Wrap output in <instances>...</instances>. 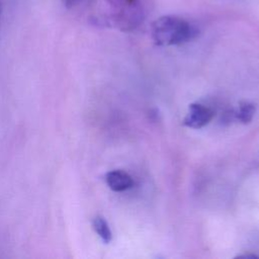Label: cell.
<instances>
[{"label": "cell", "mask_w": 259, "mask_h": 259, "mask_svg": "<svg viewBox=\"0 0 259 259\" xmlns=\"http://www.w3.org/2000/svg\"><path fill=\"white\" fill-rule=\"evenodd\" d=\"M198 29L188 20L176 15H163L151 25V35L158 46H178L193 39Z\"/></svg>", "instance_id": "6da1fadb"}, {"label": "cell", "mask_w": 259, "mask_h": 259, "mask_svg": "<svg viewBox=\"0 0 259 259\" xmlns=\"http://www.w3.org/2000/svg\"><path fill=\"white\" fill-rule=\"evenodd\" d=\"M213 117V111L200 103H191L183 119V124L190 128H201L208 124Z\"/></svg>", "instance_id": "3957f363"}, {"label": "cell", "mask_w": 259, "mask_h": 259, "mask_svg": "<svg viewBox=\"0 0 259 259\" xmlns=\"http://www.w3.org/2000/svg\"><path fill=\"white\" fill-rule=\"evenodd\" d=\"M105 181L108 187L115 191L121 192L133 186V179L128 173L122 170H112L105 176Z\"/></svg>", "instance_id": "277c9868"}, {"label": "cell", "mask_w": 259, "mask_h": 259, "mask_svg": "<svg viewBox=\"0 0 259 259\" xmlns=\"http://www.w3.org/2000/svg\"><path fill=\"white\" fill-rule=\"evenodd\" d=\"M255 114V105L250 102H242L236 112V118L242 123H249Z\"/></svg>", "instance_id": "8992f818"}, {"label": "cell", "mask_w": 259, "mask_h": 259, "mask_svg": "<svg viewBox=\"0 0 259 259\" xmlns=\"http://www.w3.org/2000/svg\"><path fill=\"white\" fill-rule=\"evenodd\" d=\"M92 227H93V230L95 231V233L99 236V238L105 244H108L111 241V238H112L111 231H110V228H109L107 222L104 220V218H102L100 215L95 217L92 222Z\"/></svg>", "instance_id": "5b68a950"}, {"label": "cell", "mask_w": 259, "mask_h": 259, "mask_svg": "<svg viewBox=\"0 0 259 259\" xmlns=\"http://www.w3.org/2000/svg\"><path fill=\"white\" fill-rule=\"evenodd\" d=\"M86 0H62L64 6L67 9H73L78 6H80L82 3H84Z\"/></svg>", "instance_id": "52a82bcc"}, {"label": "cell", "mask_w": 259, "mask_h": 259, "mask_svg": "<svg viewBox=\"0 0 259 259\" xmlns=\"http://www.w3.org/2000/svg\"><path fill=\"white\" fill-rule=\"evenodd\" d=\"M0 14H1V1H0Z\"/></svg>", "instance_id": "ba28073f"}, {"label": "cell", "mask_w": 259, "mask_h": 259, "mask_svg": "<svg viewBox=\"0 0 259 259\" xmlns=\"http://www.w3.org/2000/svg\"><path fill=\"white\" fill-rule=\"evenodd\" d=\"M108 14L105 21L121 31H132L144 20V6L141 0H104Z\"/></svg>", "instance_id": "7a4b0ae2"}]
</instances>
